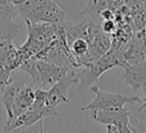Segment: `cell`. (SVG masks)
<instances>
[{"label": "cell", "mask_w": 146, "mask_h": 133, "mask_svg": "<svg viewBox=\"0 0 146 133\" xmlns=\"http://www.w3.org/2000/svg\"><path fill=\"white\" fill-rule=\"evenodd\" d=\"M35 65L40 74V83H39L40 88L44 85H52L54 83L65 77L71 70H73L67 67L59 66L42 59H35Z\"/></svg>", "instance_id": "8992f818"}, {"label": "cell", "mask_w": 146, "mask_h": 133, "mask_svg": "<svg viewBox=\"0 0 146 133\" xmlns=\"http://www.w3.org/2000/svg\"><path fill=\"white\" fill-rule=\"evenodd\" d=\"M145 31H146V30H145Z\"/></svg>", "instance_id": "44dd1931"}, {"label": "cell", "mask_w": 146, "mask_h": 133, "mask_svg": "<svg viewBox=\"0 0 146 133\" xmlns=\"http://www.w3.org/2000/svg\"><path fill=\"white\" fill-rule=\"evenodd\" d=\"M25 83L22 82V81H17V82H10L5 89H3V92H2V95H1V102L6 109V113H7V117L11 114V109H13V105H14V101H15V98L18 93V91L22 89V86L24 85Z\"/></svg>", "instance_id": "30bf717a"}, {"label": "cell", "mask_w": 146, "mask_h": 133, "mask_svg": "<svg viewBox=\"0 0 146 133\" xmlns=\"http://www.w3.org/2000/svg\"><path fill=\"white\" fill-rule=\"evenodd\" d=\"M124 3L121 0H88L84 9L81 10V14H88L91 16H99V14L105 9H119Z\"/></svg>", "instance_id": "9c48e42d"}, {"label": "cell", "mask_w": 146, "mask_h": 133, "mask_svg": "<svg viewBox=\"0 0 146 133\" xmlns=\"http://www.w3.org/2000/svg\"><path fill=\"white\" fill-rule=\"evenodd\" d=\"M106 131H107L108 133H115V132H119V128H117L115 125L108 124V125H106Z\"/></svg>", "instance_id": "9a60e30c"}, {"label": "cell", "mask_w": 146, "mask_h": 133, "mask_svg": "<svg viewBox=\"0 0 146 133\" xmlns=\"http://www.w3.org/2000/svg\"><path fill=\"white\" fill-rule=\"evenodd\" d=\"M128 1H129V0H121V2H122V3H127Z\"/></svg>", "instance_id": "d6986e66"}, {"label": "cell", "mask_w": 146, "mask_h": 133, "mask_svg": "<svg viewBox=\"0 0 146 133\" xmlns=\"http://www.w3.org/2000/svg\"><path fill=\"white\" fill-rule=\"evenodd\" d=\"M34 98H35V88L32 84H30V85L24 84L15 98L11 114L7 117L6 125L13 123L19 115H22L24 111H26L32 106Z\"/></svg>", "instance_id": "52a82bcc"}, {"label": "cell", "mask_w": 146, "mask_h": 133, "mask_svg": "<svg viewBox=\"0 0 146 133\" xmlns=\"http://www.w3.org/2000/svg\"><path fill=\"white\" fill-rule=\"evenodd\" d=\"M144 91V99H143V105L139 107V111H143L144 109H146V86L143 89Z\"/></svg>", "instance_id": "2e32d148"}, {"label": "cell", "mask_w": 146, "mask_h": 133, "mask_svg": "<svg viewBox=\"0 0 146 133\" xmlns=\"http://www.w3.org/2000/svg\"><path fill=\"white\" fill-rule=\"evenodd\" d=\"M79 80L75 76V69L71 70L65 77L54 83L49 90H47L46 103L49 108L56 109V107L62 102H70L68 89L72 84H78Z\"/></svg>", "instance_id": "5b68a950"}, {"label": "cell", "mask_w": 146, "mask_h": 133, "mask_svg": "<svg viewBox=\"0 0 146 133\" xmlns=\"http://www.w3.org/2000/svg\"><path fill=\"white\" fill-rule=\"evenodd\" d=\"M24 1H26V0H11V2H13L15 6H17V7H18L19 5H22Z\"/></svg>", "instance_id": "e0dca14e"}, {"label": "cell", "mask_w": 146, "mask_h": 133, "mask_svg": "<svg viewBox=\"0 0 146 133\" xmlns=\"http://www.w3.org/2000/svg\"><path fill=\"white\" fill-rule=\"evenodd\" d=\"M145 30H146V25H145Z\"/></svg>", "instance_id": "ffe728a7"}, {"label": "cell", "mask_w": 146, "mask_h": 133, "mask_svg": "<svg viewBox=\"0 0 146 133\" xmlns=\"http://www.w3.org/2000/svg\"><path fill=\"white\" fill-rule=\"evenodd\" d=\"M92 119L108 125H115L119 128V133H136L137 128L130 123V113L125 107L114 109H94Z\"/></svg>", "instance_id": "277c9868"}, {"label": "cell", "mask_w": 146, "mask_h": 133, "mask_svg": "<svg viewBox=\"0 0 146 133\" xmlns=\"http://www.w3.org/2000/svg\"><path fill=\"white\" fill-rule=\"evenodd\" d=\"M100 27H102L103 32H105L107 34H112L115 31L116 25H115V22L113 20V18H111V19H104Z\"/></svg>", "instance_id": "5bb4252c"}, {"label": "cell", "mask_w": 146, "mask_h": 133, "mask_svg": "<svg viewBox=\"0 0 146 133\" xmlns=\"http://www.w3.org/2000/svg\"><path fill=\"white\" fill-rule=\"evenodd\" d=\"M125 72L122 77L125 84L130 85L135 92H139L146 86V59L124 66Z\"/></svg>", "instance_id": "ba28073f"}, {"label": "cell", "mask_w": 146, "mask_h": 133, "mask_svg": "<svg viewBox=\"0 0 146 133\" xmlns=\"http://www.w3.org/2000/svg\"><path fill=\"white\" fill-rule=\"evenodd\" d=\"M91 91L95 93V99L81 108V110H94V109H114L122 108L124 105H133L143 102L139 95H125L122 93H113L102 91L98 86H92Z\"/></svg>", "instance_id": "3957f363"}, {"label": "cell", "mask_w": 146, "mask_h": 133, "mask_svg": "<svg viewBox=\"0 0 146 133\" xmlns=\"http://www.w3.org/2000/svg\"><path fill=\"white\" fill-rule=\"evenodd\" d=\"M141 117H143V119H144V120L146 122V111H145V113L143 114V116H141Z\"/></svg>", "instance_id": "ac0fdd59"}, {"label": "cell", "mask_w": 146, "mask_h": 133, "mask_svg": "<svg viewBox=\"0 0 146 133\" xmlns=\"http://www.w3.org/2000/svg\"><path fill=\"white\" fill-rule=\"evenodd\" d=\"M68 48H70V51L71 53L73 55V57L75 58V61L78 64V60L86 56L89 51V43L86 39H82V38H78V39H74L72 42L68 43ZM79 66V64H78ZM80 67V66H79Z\"/></svg>", "instance_id": "7c38bea8"}, {"label": "cell", "mask_w": 146, "mask_h": 133, "mask_svg": "<svg viewBox=\"0 0 146 133\" xmlns=\"http://www.w3.org/2000/svg\"><path fill=\"white\" fill-rule=\"evenodd\" d=\"M18 14L33 24H64L66 13L54 0H26L18 6Z\"/></svg>", "instance_id": "6da1fadb"}, {"label": "cell", "mask_w": 146, "mask_h": 133, "mask_svg": "<svg viewBox=\"0 0 146 133\" xmlns=\"http://www.w3.org/2000/svg\"><path fill=\"white\" fill-rule=\"evenodd\" d=\"M116 66H122L121 60L119 56L113 50L110 49L106 53L91 61L88 66H84L82 70L75 72V76L79 80L78 90L80 92L88 90L91 86V84L100 77V75H103L106 70Z\"/></svg>", "instance_id": "7a4b0ae2"}, {"label": "cell", "mask_w": 146, "mask_h": 133, "mask_svg": "<svg viewBox=\"0 0 146 133\" xmlns=\"http://www.w3.org/2000/svg\"><path fill=\"white\" fill-rule=\"evenodd\" d=\"M21 26L13 22V19L0 17V42L15 41Z\"/></svg>", "instance_id": "8fae6325"}, {"label": "cell", "mask_w": 146, "mask_h": 133, "mask_svg": "<svg viewBox=\"0 0 146 133\" xmlns=\"http://www.w3.org/2000/svg\"><path fill=\"white\" fill-rule=\"evenodd\" d=\"M14 72L9 69L5 64L0 61V91H3V89L11 82V74Z\"/></svg>", "instance_id": "4fadbf2b"}]
</instances>
